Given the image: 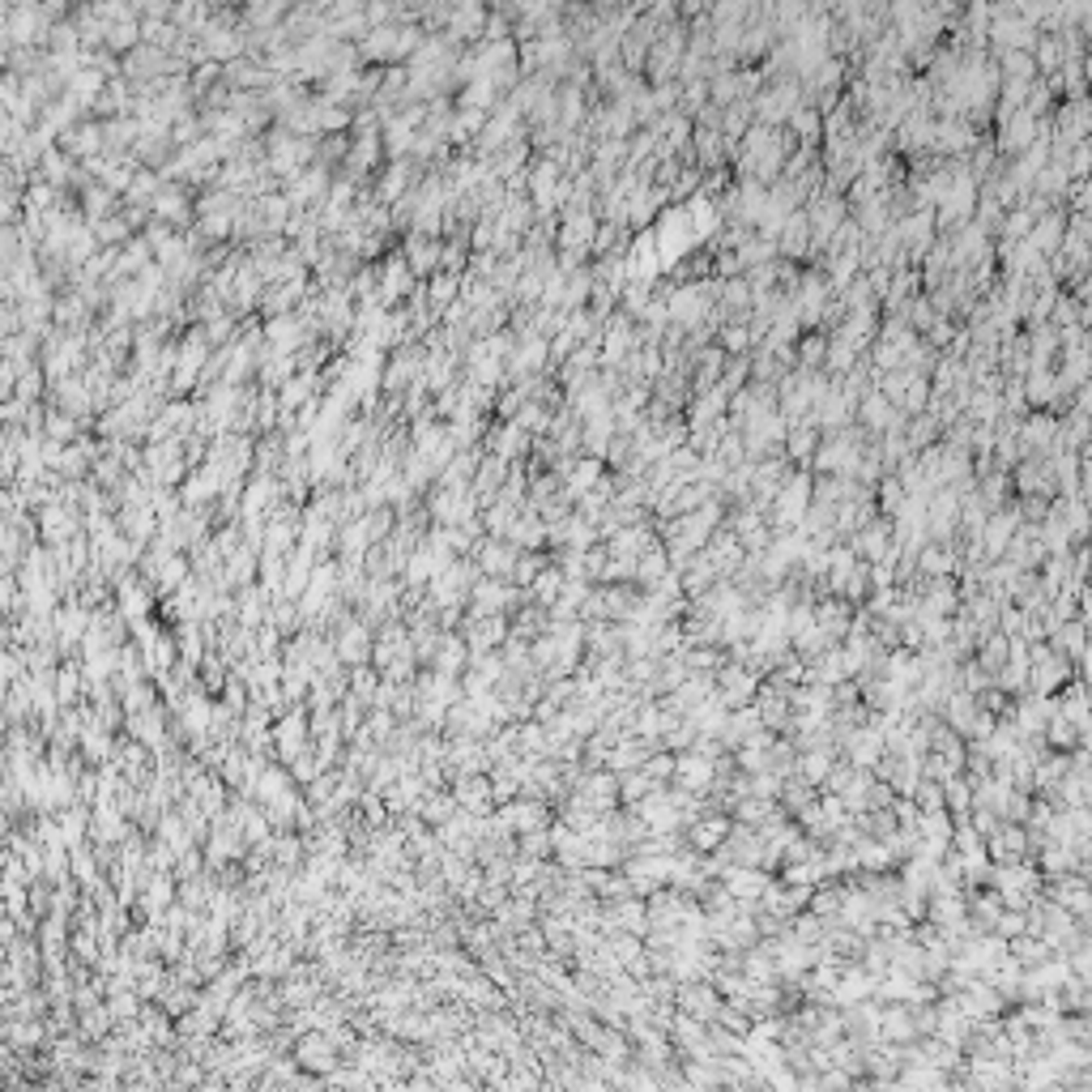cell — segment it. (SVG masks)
<instances>
[{
  "label": "cell",
  "mask_w": 1092,
  "mask_h": 1092,
  "mask_svg": "<svg viewBox=\"0 0 1092 1092\" xmlns=\"http://www.w3.org/2000/svg\"><path fill=\"white\" fill-rule=\"evenodd\" d=\"M755 687H760V674H755L752 666H742V662L726 658L722 666L713 670V691H717V700H722L726 709H742V704H752Z\"/></svg>",
  "instance_id": "cell-1"
},
{
  "label": "cell",
  "mask_w": 1092,
  "mask_h": 1092,
  "mask_svg": "<svg viewBox=\"0 0 1092 1092\" xmlns=\"http://www.w3.org/2000/svg\"><path fill=\"white\" fill-rule=\"evenodd\" d=\"M551 824V803L546 798H512V803H504V811H499V824L495 832L499 837H508V832H530V828H546Z\"/></svg>",
  "instance_id": "cell-2"
},
{
  "label": "cell",
  "mask_w": 1092,
  "mask_h": 1092,
  "mask_svg": "<svg viewBox=\"0 0 1092 1092\" xmlns=\"http://www.w3.org/2000/svg\"><path fill=\"white\" fill-rule=\"evenodd\" d=\"M674 1008L704 1020V1024H713L717 1011H722V995L713 990V982H679V986H674Z\"/></svg>",
  "instance_id": "cell-3"
},
{
  "label": "cell",
  "mask_w": 1092,
  "mask_h": 1092,
  "mask_svg": "<svg viewBox=\"0 0 1092 1092\" xmlns=\"http://www.w3.org/2000/svg\"><path fill=\"white\" fill-rule=\"evenodd\" d=\"M713 777H717V760H709V755H700V752H674V777H670V785H683L691 794H704L713 785Z\"/></svg>",
  "instance_id": "cell-4"
},
{
  "label": "cell",
  "mask_w": 1092,
  "mask_h": 1092,
  "mask_svg": "<svg viewBox=\"0 0 1092 1092\" xmlns=\"http://www.w3.org/2000/svg\"><path fill=\"white\" fill-rule=\"evenodd\" d=\"M768 880H773V875L764 867H742V862H730V867L717 875V883L730 892L734 901H760V892L768 888Z\"/></svg>",
  "instance_id": "cell-5"
},
{
  "label": "cell",
  "mask_w": 1092,
  "mask_h": 1092,
  "mask_svg": "<svg viewBox=\"0 0 1092 1092\" xmlns=\"http://www.w3.org/2000/svg\"><path fill=\"white\" fill-rule=\"evenodd\" d=\"M960 572V546L956 542H922L913 559V576H956Z\"/></svg>",
  "instance_id": "cell-6"
},
{
  "label": "cell",
  "mask_w": 1092,
  "mask_h": 1092,
  "mask_svg": "<svg viewBox=\"0 0 1092 1092\" xmlns=\"http://www.w3.org/2000/svg\"><path fill=\"white\" fill-rule=\"evenodd\" d=\"M858 414L870 431H896V427H901V414H896V405H892L883 392H870Z\"/></svg>",
  "instance_id": "cell-7"
},
{
  "label": "cell",
  "mask_w": 1092,
  "mask_h": 1092,
  "mask_svg": "<svg viewBox=\"0 0 1092 1092\" xmlns=\"http://www.w3.org/2000/svg\"><path fill=\"white\" fill-rule=\"evenodd\" d=\"M1008 952L1016 956L1020 960V969H1033V965H1041V960H1050L1054 956V947L1041 939V934H1016V939H1008Z\"/></svg>",
  "instance_id": "cell-8"
},
{
  "label": "cell",
  "mask_w": 1092,
  "mask_h": 1092,
  "mask_svg": "<svg viewBox=\"0 0 1092 1092\" xmlns=\"http://www.w3.org/2000/svg\"><path fill=\"white\" fill-rule=\"evenodd\" d=\"M969 806H973V781H969L965 773H956L944 781V811L952 819H965Z\"/></svg>",
  "instance_id": "cell-9"
},
{
  "label": "cell",
  "mask_w": 1092,
  "mask_h": 1092,
  "mask_svg": "<svg viewBox=\"0 0 1092 1092\" xmlns=\"http://www.w3.org/2000/svg\"><path fill=\"white\" fill-rule=\"evenodd\" d=\"M559 589H563V572L555 568V563H546V568L530 581V597L533 602H542V606H551L555 597H559Z\"/></svg>",
  "instance_id": "cell-10"
},
{
  "label": "cell",
  "mask_w": 1092,
  "mask_h": 1092,
  "mask_svg": "<svg viewBox=\"0 0 1092 1092\" xmlns=\"http://www.w3.org/2000/svg\"><path fill=\"white\" fill-rule=\"evenodd\" d=\"M824 918L811 909H798L794 918H790V939H798V944H819L824 939Z\"/></svg>",
  "instance_id": "cell-11"
},
{
  "label": "cell",
  "mask_w": 1092,
  "mask_h": 1092,
  "mask_svg": "<svg viewBox=\"0 0 1092 1092\" xmlns=\"http://www.w3.org/2000/svg\"><path fill=\"white\" fill-rule=\"evenodd\" d=\"M512 563H517V546L512 542H491L482 551V568L491 576H512Z\"/></svg>",
  "instance_id": "cell-12"
},
{
  "label": "cell",
  "mask_w": 1092,
  "mask_h": 1092,
  "mask_svg": "<svg viewBox=\"0 0 1092 1092\" xmlns=\"http://www.w3.org/2000/svg\"><path fill=\"white\" fill-rule=\"evenodd\" d=\"M670 568V559H666V551H662V542L658 546H649L645 555H636V581L640 585H649V581H658L662 572Z\"/></svg>",
  "instance_id": "cell-13"
},
{
  "label": "cell",
  "mask_w": 1092,
  "mask_h": 1092,
  "mask_svg": "<svg viewBox=\"0 0 1092 1092\" xmlns=\"http://www.w3.org/2000/svg\"><path fill=\"white\" fill-rule=\"evenodd\" d=\"M1024 931H1029V913L1024 909H1003L998 913V922H995L998 939H1016V934H1024Z\"/></svg>",
  "instance_id": "cell-14"
},
{
  "label": "cell",
  "mask_w": 1092,
  "mask_h": 1092,
  "mask_svg": "<svg viewBox=\"0 0 1092 1092\" xmlns=\"http://www.w3.org/2000/svg\"><path fill=\"white\" fill-rule=\"evenodd\" d=\"M546 563H551V559H546V555H538V551H533V555H517V563H512V576H517L520 585H530L533 576L546 568Z\"/></svg>",
  "instance_id": "cell-15"
},
{
  "label": "cell",
  "mask_w": 1092,
  "mask_h": 1092,
  "mask_svg": "<svg viewBox=\"0 0 1092 1092\" xmlns=\"http://www.w3.org/2000/svg\"><path fill=\"white\" fill-rule=\"evenodd\" d=\"M811 444H816V423H803L794 435H790V448H785V453L798 456V461H806V456H811Z\"/></svg>",
  "instance_id": "cell-16"
},
{
  "label": "cell",
  "mask_w": 1092,
  "mask_h": 1092,
  "mask_svg": "<svg viewBox=\"0 0 1092 1092\" xmlns=\"http://www.w3.org/2000/svg\"><path fill=\"white\" fill-rule=\"evenodd\" d=\"M901 504H905V487L896 482V478H888V482L880 487V508L888 512V517H896V508H901Z\"/></svg>",
  "instance_id": "cell-17"
},
{
  "label": "cell",
  "mask_w": 1092,
  "mask_h": 1092,
  "mask_svg": "<svg viewBox=\"0 0 1092 1092\" xmlns=\"http://www.w3.org/2000/svg\"><path fill=\"white\" fill-rule=\"evenodd\" d=\"M461 803L474 806V811H478V806H487V803H491V785H487V781H474V777H469V781L461 785Z\"/></svg>",
  "instance_id": "cell-18"
}]
</instances>
